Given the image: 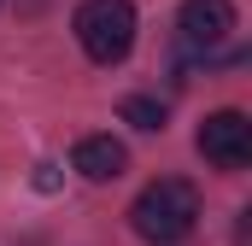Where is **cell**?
Wrapping results in <instances>:
<instances>
[{"label":"cell","instance_id":"cell-2","mask_svg":"<svg viewBox=\"0 0 252 246\" xmlns=\"http://www.w3.org/2000/svg\"><path fill=\"white\" fill-rule=\"evenodd\" d=\"M70 24H76V41L94 64H118L135 47V6L129 0H82Z\"/></svg>","mask_w":252,"mask_h":246},{"label":"cell","instance_id":"cell-1","mask_svg":"<svg viewBox=\"0 0 252 246\" xmlns=\"http://www.w3.org/2000/svg\"><path fill=\"white\" fill-rule=\"evenodd\" d=\"M129 223H135L141 241H158V246L193 235V223H199V193H193V182H182V176H158L153 187L135 193Z\"/></svg>","mask_w":252,"mask_h":246},{"label":"cell","instance_id":"cell-5","mask_svg":"<svg viewBox=\"0 0 252 246\" xmlns=\"http://www.w3.org/2000/svg\"><path fill=\"white\" fill-rule=\"evenodd\" d=\"M70 170L88 176V182H118L129 170V153H124V141H112V135H82L70 147Z\"/></svg>","mask_w":252,"mask_h":246},{"label":"cell","instance_id":"cell-3","mask_svg":"<svg viewBox=\"0 0 252 246\" xmlns=\"http://www.w3.org/2000/svg\"><path fill=\"white\" fill-rule=\"evenodd\" d=\"M199 153L217 170H247L252 164V123L247 112H211L199 123Z\"/></svg>","mask_w":252,"mask_h":246},{"label":"cell","instance_id":"cell-4","mask_svg":"<svg viewBox=\"0 0 252 246\" xmlns=\"http://www.w3.org/2000/svg\"><path fill=\"white\" fill-rule=\"evenodd\" d=\"M176 30H182V41L199 47V53L217 47V41H229L235 35V0H182Z\"/></svg>","mask_w":252,"mask_h":246},{"label":"cell","instance_id":"cell-6","mask_svg":"<svg viewBox=\"0 0 252 246\" xmlns=\"http://www.w3.org/2000/svg\"><path fill=\"white\" fill-rule=\"evenodd\" d=\"M118 112H124V123H135V129H164V100H153V94H129Z\"/></svg>","mask_w":252,"mask_h":246},{"label":"cell","instance_id":"cell-7","mask_svg":"<svg viewBox=\"0 0 252 246\" xmlns=\"http://www.w3.org/2000/svg\"><path fill=\"white\" fill-rule=\"evenodd\" d=\"M35 187L53 193V187H59V164H35Z\"/></svg>","mask_w":252,"mask_h":246}]
</instances>
